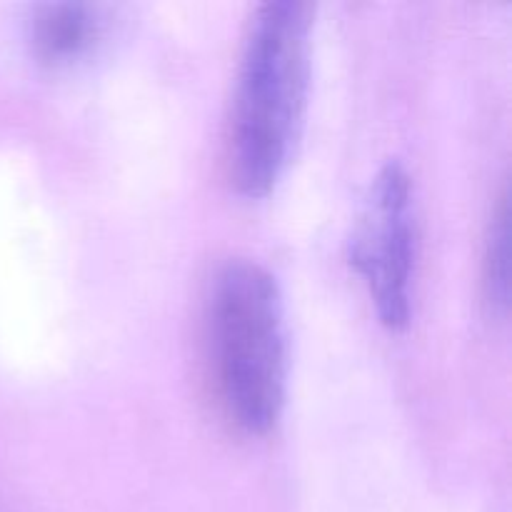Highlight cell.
I'll return each instance as SVG.
<instances>
[{"label":"cell","mask_w":512,"mask_h":512,"mask_svg":"<svg viewBox=\"0 0 512 512\" xmlns=\"http://www.w3.org/2000/svg\"><path fill=\"white\" fill-rule=\"evenodd\" d=\"M310 25L313 8L303 0H268L250 20L228 135L230 178L248 198L278 185L298 143L310 88Z\"/></svg>","instance_id":"cell-1"},{"label":"cell","mask_w":512,"mask_h":512,"mask_svg":"<svg viewBox=\"0 0 512 512\" xmlns=\"http://www.w3.org/2000/svg\"><path fill=\"white\" fill-rule=\"evenodd\" d=\"M205 325L225 415L243 433H270L288 390V325L275 275L255 258L225 260L210 283Z\"/></svg>","instance_id":"cell-2"},{"label":"cell","mask_w":512,"mask_h":512,"mask_svg":"<svg viewBox=\"0 0 512 512\" xmlns=\"http://www.w3.org/2000/svg\"><path fill=\"white\" fill-rule=\"evenodd\" d=\"M350 258L368 285L380 323L405 328L415 268V203L413 180L400 160H388L370 180Z\"/></svg>","instance_id":"cell-3"},{"label":"cell","mask_w":512,"mask_h":512,"mask_svg":"<svg viewBox=\"0 0 512 512\" xmlns=\"http://www.w3.org/2000/svg\"><path fill=\"white\" fill-rule=\"evenodd\" d=\"M508 218V193H505L503 188L493 205V215H490L488 220V233H485L483 245V288L485 300H488L493 308H505V305H508Z\"/></svg>","instance_id":"cell-5"},{"label":"cell","mask_w":512,"mask_h":512,"mask_svg":"<svg viewBox=\"0 0 512 512\" xmlns=\"http://www.w3.org/2000/svg\"><path fill=\"white\" fill-rule=\"evenodd\" d=\"M100 38V18L83 3H45L30 18V45L48 65H68L83 58Z\"/></svg>","instance_id":"cell-4"}]
</instances>
